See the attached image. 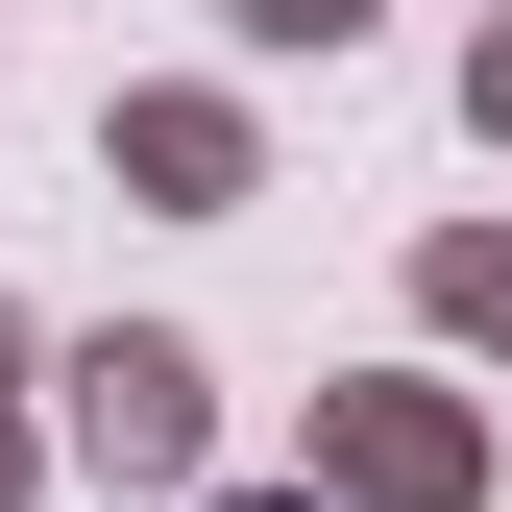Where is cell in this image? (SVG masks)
<instances>
[{
  "label": "cell",
  "mask_w": 512,
  "mask_h": 512,
  "mask_svg": "<svg viewBox=\"0 0 512 512\" xmlns=\"http://www.w3.org/2000/svg\"><path fill=\"white\" fill-rule=\"evenodd\" d=\"M74 391H98V415H74V439H98V464H147V488H171V464H196V366H171V342H98V366H74Z\"/></svg>",
  "instance_id": "1"
},
{
  "label": "cell",
  "mask_w": 512,
  "mask_h": 512,
  "mask_svg": "<svg viewBox=\"0 0 512 512\" xmlns=\"http://www.w3.org/2000/svg\"><path fill=\"white\" fill-rule=\"evenodd\" d=\"M244 25H366V0H244Z\"/></svg>",
  "instance_id": "2"
}]
</instances>
